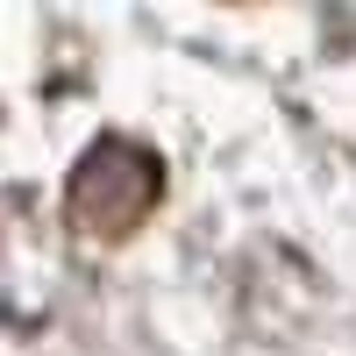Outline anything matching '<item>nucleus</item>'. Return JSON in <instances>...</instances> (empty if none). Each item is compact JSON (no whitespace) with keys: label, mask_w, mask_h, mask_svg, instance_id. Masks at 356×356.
Returning a JSON list of instances; mask_svg holds the SVG:
<instances>
[{"label":"nucleus","mask_w":356,"mask_h":356,"mask_svg":"<svg viewBox=\"0 0 356 356\" xmlns=\"http://www.w3.org/2000/svg\"><path fill=\"white\" fill-rule=\"evenodd\" d=\"M157 186H164L157 157L143 150V143L107 136V143H93V150L72 164L65 214H72V228H86V235H100V243H114V235H129V228L157 207Z\"/></svg>","instance_id":"1"}]
</instances>
